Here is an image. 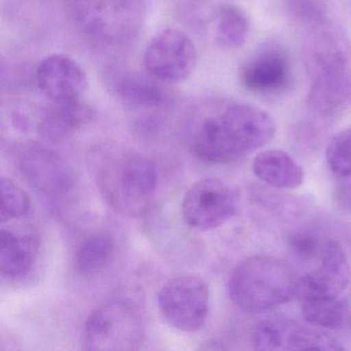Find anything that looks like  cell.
Wrapping results in <instances>:
<instances>
[{
    "label": "cell",
    "mask_w": 351,
    "mask_h": 351,
    "mask_svg": "<svg viewBox=\"0 0 351 351\" xmlns=\"http://www.w3.org/2000/svg\"><path fill=\"white\" fill-rule=\"evenodd\" d=\"M275 134L276 124L268 112L230 100L205 102L184 127L193 155L209 164L237 161L270 143Z\"/></svg>",
    "instance_id": "6da1fadb"
},
{
    "label": "cell",
    "mask_w": 351,
    "mask_h": 351,
    "mask_svg": "<svg viewBox=\"0 0 351 351\" xmlns=\"http://www.w3.org/2000/svg\"><path fill=\"white\" fill-rule=\"evenodd\" d=\"M308 108L335 118L351 106V45L340 26L326 21L310 29L303 48Z\"/></svg>",
    "instance_id": "7a4b0ae2"
},
{
    "label": "cell",
    "mask_w": 351,
    "mask_h": 351,
    "mask_svg": "<svg viewBox=\"0 0 351 351\" xmlns=\"http://www.w3.org/2000/svg\"><path fill=\"white\" fill-rule=\"evenodd\" d=\"M88 165L100 195L114 211L139 217L149 210L158 182L157 169L149 158L106 145L89 154Z\"/></svg>",
    "instance_id": "3957f363"
},
{
    "label": "cell",
    "mask_w": 351,
    "mask_h": 351,
    "mask_svg": "<svg viewBox=\"0 0 351 351\" xmlns=\"http://www.w3.org/2000/svg\"><path fill=\"white\" fill-rule=\"evenodd\" d=\"M298 280L289 265L274 256H248L232 271L228 291L233 303L250 313H261L287 303L297 293Z\"/></svg>",
    "instance_id": "277c9868"
},
{
    "label": "cell",
    "mask_w": 351,
    "mask_h": 351,
    "mask_svg": "<svg viewBox=\"0 0 351 351\" xmlns=\"http://www.w3.org/2000/svg\"><path fill=\"white\" fill-rule=\"evenodd\" d=\"M147 320L143 308L130 298H114L88 318L84 348L95 351H132L143 344Z\"/></svg>",
    "instance_id": "5b68a950"
},
{
    "label": "cell",
    "mask_w": 351,
    "mask_h": 351,
    "mask_svg": "<svg viewBox=\"0 0 351 351\" xmlns=\"http://www.w3.org/2000/svg\"><path fill=\"white\" fill-rule=\"evenodd\" d=\"M241 195L233 184L215 178L195 182L182 200V211L189 227L197 231L217 229L237 215Z\"/></svg>",
    "instance_id": "8992f818"
},
{
    "label": "cell",
    "mask_w": 351,
    "mask_h": 351,
    "mask_svg": "<svg viewBox=\"0 0 351 351\" xmlns=\"http://www.w3.org/2000/svg\"><path fill=\"white\" fill-rule=\"evenodd\" d=\"M165 319L182 332H196L209 313L210 295L207 283L196 275H180L164 285L158 297Z\"/></svg>",
    "instance_id": "52a82bcc"
},
{
    "label": "cell",
    "mask_w": 351,
    "mask_h": 351,
    "mask_svg": "<svg viewBox=\"0 0 351 351\" xmlns=\"http://www.w3.org/2000/svg\"><path fill=\"white\" fill-rule=\"evenodd\" d=\"M143 63L147 71L157 79L184 81L196 67V47L184 32L167 28L149 42L143 55Z\"/></svg>",
    "instance_id": "ba28073f"
},
{
    "label": "cell",
    "mask_w": 351,
    "mask_h": 351,
    "mask_svg": "<svg viewBox=\"0 0 351 351\" xmlns=\"http://www.w3.org/2000/svg\"><path fill=\"white\" fill-rule=\"evenodd\" d=\"M256 350H330L344 349L340 341L319 328L287 319H267L256 326L252 336Z\"/></svg>",
    "instance_id": "9c48e42d"
},
{
    "label": "cell",
    "mask_w": 351,
    "mask_h": 351,
    "mask_svg": "<svg viewBox=\"0 0 351 351\" xmlns=\"http://www.w3.org/2000/svg\"><path fill=\"white\" fill-rule=\"evenodd\" d=\"M289 55L278 45L261 47L240 67L239 80L244 89L258 95H276L291 86Z\"/></svg>",
    "instance_id": "30bf717a"
},
{
    "label": "cell",
    "mask_w": 351,
    "mask_h": 351,
    "mask_svg": "<svg viewBox=\"0 0 351 351\" xmlns=\"http://www.w3.org/2000/svg\"><path fill=\"white\" fill-rule=\"evenodd\" d=\"M350 281V265L343 246L335 240L324 242L318 265L299 278L297 293L302 300L314 297H340Z\"/></svg>",
    "instance_id": "8fae6325"
},
{
    "label": "cell",
    "mask_w": 351,
    "mask_h": 351,
    "mask_svg": "<svg viewBox=\"0 0 351 351\" xmlns=\"http://www.w3.org/2000/svg\"><path fill=\"white\" fill-rule=\"evenodd\" d=\"M36 83L51 104H71L82 100L89 81L83 67L69 56L53 54L36 69Z\"/></svg>",
    "instance_id": "7c38bea8"
},
{
    "label": "cell",
    "mask_w": 351,
    "mask_h": 351,
    "mask_svg": "<svg viewBox=\"0 0 351 351\" xmlns=\"http://www.w3.org/2000/svg\"><path fill=\"white\" fill-rule=\"evenodd\" d=\"M18 166L26 180L45 194H61L73 184L71 170L64 160L40 145L23 147Z\"/></svg>",
    "instance_id": "4fadbf2b"
},
{
    "label": "cell",
    "mask_w": 351,
    "mask_h": 351,
    "mask_svg": "<svg viewBox=\"0 0 351 351\" xmlns=\"http://www.w3.org/2000/svg\"><path fill=\"white\" fill-rule=\"evenodd\" d=\"M252 172L261 182L278 190H295L305 180L303 167L282 149H265L256 154Z\"/></svg>",
    "instance_id": "5bb4252c"
},
{
    "label": "cell",
    "mask_w": 351,
    "mask_h": 351,
    "mask_svg": "<svg viewBox=\"0 0 351 351\" xmlns=\"http://www.w3.org/2000/svg\"><path fill=\"white\" fill-rule=\"evenodd\" d=\"M92 114L91 108L82 100L71 104H51L40 117L38 134L49 143H59L87 124Z\"/></svg>",
    "instance_id": "9a60e30c"
},
{
    "label": "cell",
    "mask_w": 351,
    "mask_h": 351,
    "mask_svg": "<svg viewBox=\"0 0 351 351\" xmlns=\"http://www.w3.org/2000/svg\"><path fill=\"white\" fill-rule=\"evenodd\" d=\"M38 240L32 235H18L9 230L0 234V270L10 279L25 276L36 260Z\"/></svg>",
    "instance_id": "2e32d148"
},
{
    "label": "cell",
    "mask_w": 351,
    "mask_h": 351,
    "mask_svg": "<svg viewBox=\"0 0 351 351\" xmlns=\"http://www.w3.org/2000/svg\"><path fill=\"white\" fill-rule=\"evenodd\" d=\"M301 311L308 324L326 330H341L350 320V306L341 295L302 300Z\"/></svg>",
    "instance_id": "e0dca14e"
},
{
    "label": "cell",
    "mask_w": 351,
    "mask_h": 351,
    "mask_svg": "<svg viewBox=\"0 0 351 351\" xmlns=\"http://www.w3.org/2000/svg\"><path fill=\"white\" fill-rule=\"evenodd\" d=\"M114 250L112 236L106 232H95L77 245L73 256V266L80 274H98L112 261Z\"/></svg>",
    "instance_id": "ac0fdd59"
},
{
    "label": "cell",
    "mask_w": 351,
    "mask_h": 351,
    "mask_svg": "<svg viewBox=\"0 0 351 351\" xmlns=\"http://www.w3.org/2000/svg\"><path fill=\"white\" fill-rule=\"evenodd\" d=\"M250 19L241 8L223 5L215 14V40L225 49H237L247 40Z\"/></svg>",
    "instance_id": "d6986e66"
},
{
    "label": "cell",
    "mask_w": 351,
    "mask_h": 351,
    "mask_svg": "<svg viewBox=\"0 0 351 351\" xmlns=\"http://www.w3.org/2000/svg\"><path fill=\"white\" fill-rule=\"evenodd\" d=\"M326 159L338 178H351V129L340 131L328 141Z\"/></svg>",
    "instance_id": "ffe728a7"
},
{
    "label": "cell",
    "mask_w": 351,
    "mask_h": 351,
    "mask_svg": "<svg viewBox=\"0 0 351 351\" xmlns=\"http://www.w3.org/2000/svg\"><path fill=\"white\" fill-rule=\"evenodd\" d=\"M0 194H1L0 219L3 223L19 219L29 210V197L21 186L16 184L10 178H1Z\"/></svg>",
    "instance_id": "44dd1931"
},
{
    "label": "cell",
    "mask_w": 351,
    "mask_h": 351,
    "mask_svg": "<svg viewBox=\"0 0 351 351\" xmlns=\"http://www.w3.org/2000/svg\"><path fill=\"white\" fill-rule=\"evenodd\" d=\"M287 8L295 21L310 29L328 21V10L322 0H287Z\"/></svg>",
    "instance_id": "7402d4cb"
},
{
    "label": "cell",
    "mask_w": 351,
    "mask_h": 351,
    "mask_svg": "<svg viewBox=\"0 0 351 351\" xmlns=\"http://www.w3.org/2000/svg\"><path fill=\"white\" fill-rule=\"evenodd\" d=\"M291 252L304 261L319 258L324 250V243H322L315 235L310 233L293 234L289 240Z\"/></svg>",
    "instance_id": "603a6c76"
},
{
    "label": "cell",
    "mask_w": 351,
    "mask_h": 351,
    "mask_svg": "<svg viewBox=\"0 0 351 351\" xmlns=\"http://www.w3.org/2000/svg\"><path fill=\"white\" fill-rule=\"evenodd\" d=\"M139 82H132L128 83L126 87L124 88V96L128 101L136 104H147V106H152V104H158L162 101V96L158 89L151 87V86L143 85L145 83H141L139 85Z\"/></svg>",
    "instance_id": "cb8c5ba5"
},
{
    "label": "cell",
    "mask_w": 351,
    "mask_h": 351,
    "mask_svg": "<svg viewBox=\"0 0 351 351\" xmlns=\"http://www.w3.org/2000/svg\"><path fill=\"white\" fill-rule=\"evenodd\" d=\"M335 196L339 206L351 213V178H342V182L337 186Z\"/></svg>",
    "instance_id": "d4e9b609"
}]
</instances>
